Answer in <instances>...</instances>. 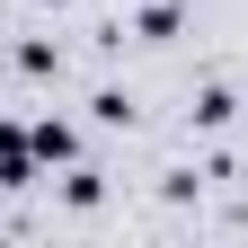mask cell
<instances>
[{
    "mask_svg": "<svg viewBox=\"0 0 248 248\" xmlns=\"http://www.w3.org/2000/svg\"><path fill=\"white\" fill-rule=\"evenodd\" d=\"M0 186H27V142L0 124Z\"/></svg>",
    "mask_w": 248,
    "mask_h": 248,
    "instance_id": "6da1fadb",
    "label": "cell"
},
{
    "mask_svg": "<svg viewBox=\"0 0 248 248\" xmlns=\"http://www.w3.org/2000/svg\"><path fill=\"white\" fill-rule=\"evenodd\" d=\"M36 160H71V124H36Z\"/></svg>",
    "mask_w": 248,
    "mask_h": 248,
    "instance_id": "7a4b0ae2",
    "label": "cell"
}]
</instances>
